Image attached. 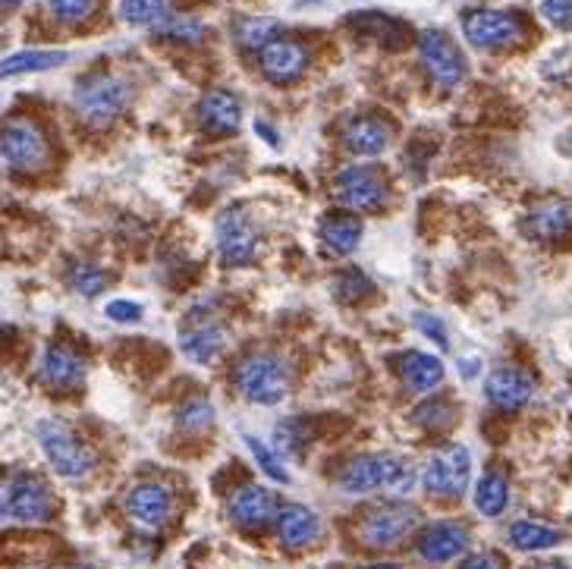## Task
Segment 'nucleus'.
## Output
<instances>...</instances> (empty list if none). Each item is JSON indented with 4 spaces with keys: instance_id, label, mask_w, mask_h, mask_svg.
Listing matches in <instances>:
<instances>
[{
    "instance_id": "nucleus-7",
    "label": "nucleus",
    "mask_w": 572,
    "mask_h": 569,
    "mask_svg": "<svg viewBox=\"0 0 572 569\" xmlns=\"http://www.w3.org/2000/svg\"><path fill=\"white\" fill-rule=\"evenodd\" d=\"M419 526V509L409 504H384L366 513L359 523V538L368 548H393Z\"/></svg>"
},
{
    "instance_id": "nucleus-23",
    "label": "nucleus",
    "mask_w": 572,
    "mask_h": 569,
    "mask_svg": "<svg viewBox=\"0 0 572 569\" xmlns=\"http://www.w3.org/2000/svg\"><path fill=\"white\" fill-rule=\"evenodd\" d=\"M531 236L538 240H563L572 233V202H553L538 204L529 214Z\"/></svg>"
},
{
    "instance_id": "nucleus-15",
    "label": "nucleus",
    "mask_w": 572,
    "mask_h": 569,
    "mask_svg": "<svg viewBox=\"0 0 572 569\" xmlns=\"http://www.w3.org/2000/svg\"><path fill=\"white\" fill-rule=\"evenodd\" d=\"M472 535L463 523H431L428 529L419 535V557L428 563H449L459 554L469 550Z\"/></svg>"
},
{
    "instance_id": "nucleus-1",
    "label": "nucleus",
    "mask_w": 572,
    "mask_h": 569,
    "mask_svg": "<svg viewBox=\"0 0 572 569\" xmlns=\"http://www.w3.org/2000/svg\"><path fill=\"white\" fill-rule=\"evenodd\" d=\"M340 488L349 494H371V491H396V494H409L415 485V472L403 456L393 453H368V456H356L352 463L340 472Z\"/></svg>"
},
{
    "instance_id": "nucleus-11",
    "label": "nucleus",
    "mask_w": 572,
    "mask_h": 569,
    "mask_svg": "<svg viewBox=\"0 0 572 569\" xmlns=\"http://www.w3.org/2000/svg\"><path fill=\"white\" fill-rule=\"evenodd\" d=\"M218 252L224 259V265L240 267L248 265L258 252V233L248 221L243 208H226L224 214L218 218Z\"/></svg>"
},
{
    "instance_id": "nucleus-34",
    "label": "nucleus",
    "mask_w": 572,
    "mask_h": 569,
    "mask_svg": "<svg viewBox=\"0 0 572 569\" xmlns=\"http://www.w3.org/2000/svg\"><path fill=\"white\" fill-rule=\"evenodd\" d=\"M274 35H277V22L274 20H245L240 22V44H245V48H265V44H271L274 41Z\"/></svg>"
},
{
    "instance_id": "nucleus-33",
    "label": "nucleus",
    "mask_w": 572,
    "mask_h": 569,
    "mask_svg": "<svg viewBox=\"0 0 572 569\" xmlns=\"http://www.w3.org/2000/svg\"><path fill=\"white\" fill-rule=\"evenodd\" d=\"M204 25L195 17H167L158 25V35L170 41H199L202 39Z\"/></svg>"
},
{
    "instance_id": "nucleus-10",
    "label": "nucleus",
    "mask_w": 572,
    "mask_h": 569,
    "mask_svg": "<svg viewBox=\"0 0 572 569\" xmlns=\"http://www.w3.org/2000/svg\"><path fill=\"white\" fill-rule=\"evenodd\" d=\"M3 161L10 170L32 173L47 161V143L41 129L29 120H7L3 126Z\"/></svg>"
},
{
    "instance_id": "nucleus-12",
    "label": "nucleus",
    "mask_w": 572,
    "mask_h": 569,
    "mask_svg": "<svg viewBox=\"0 0 572 569\" xmlns=\"http://www.w3.org/2000/svg\"><path fill=\"white\" fill-rule=\"evenodd\" d=\"M333 199L349 211H371L388 202V186L371 167H347L333 180Z\"/></svg>"
},
{
    "instance_id": "nucleus-24",
    "label": "nucleus",
    "mask_w": 572,
    "mask_h": 569,
    "mask_svg": "<svg viewBox=\"0 0 572 569\" xmlns=\"http://www.w3.org/2000/svg\"><path fill=\"white\" fill-rule=\"evenodd\" d=\"M400 375H403L409 390H415V393H431L434 387L444 381V366H441V359L431 356V352H406L403 362H400Z\"/></svg>"
},
{
    "instance_id": "nucleus-30",
    "label": "nucleus",
    "mask_w": 572,
    "mask_h": 569,
    "mask_svg": "<svg viewBox=\"0 0 572 569\" xmlns=\"http://www.w3.org/2000/svg\"><path fill=\"white\" fill-rule=\"evenodd\" d=\"M243 441H245V447L252 450V456H255L258 468L265 472L271 482H277V485H286V482H289V472H286L284 460H280V456H277L274 450L267 447V444H262V441H258L255 434H245Z\"/></svg>"
},
{
    "instance_id": "nucleus-32",
    "label": "nucleus",
    "mask_w": 572,
    "mask_h": 569,
    "mask_svg": "<svg viewBox=\"0 0 572 569\" xmlns=\"http://www.w3.org/2000/svg\"><path fill=\"white\" fill-rule=\"evenodd\" d=\"M214 422V409L211 403L204 400V397H195V400H186L180 412H177V425L183 428V431H204V428Z\"/></svg>"
},
{
    "instance_id": "nucleus-21",
    "label": "nucleus",
    "mask_w": 572,
    "mask_h": 569,
    "mask_svg": "<svg viewBox=\"0 0 572 569\" xmlns=\"http://www.w3.org/2000/svg\"><path fill=\"white\" fill-rule=\"evenodd\" d=\"M39 375L41 381L51 387H82L85 384L88 368H85V362H82L73 349H66V346H47L41 352Z\"/></svg>"
},
{
    "instance_id": "nucleus-6",
    "label": "nucleus",
    "mask_w": 572,
    "mask_h": 569,
    "mask_svg": "<svg viewBox=\"0 0 572 569\" xmlns=\"http://www.w3.org/2000/svg\"><path fill=\"white\" fill-rule=\"evenodd\" d=\"M422 485L431 497L456 500L472 485V453L463 444H447L437 453H431L422 468Z\"/></svg>"
},
{
    "instance_id": "nucleus-26",
    "label": "nucleus",
    "mask_w": 572,
    "mask_h": 569,
    "mask_svg": "<svg viewBox=\"0 0 572 569\" xmlns=\"http://www.w3.org/2000/svg\"><path fill=\"white\" fill-rule=\"evenodd\" d=\"M510 507V485L500 472H485L475 485V509L485 519H497Z\"/></svg>"
},
{
    "instance_id": "nucleus-25",
    "label": "nucleus",
    "mask_w": 572,
    "mask_h": 569,
    "mask_svg": "<svg viewBox=\"0 0 572 569\" xmlns=\"http://www.w3.org/2000/svg\"><path fill=\"white\" fill-rule=\"evenodd\" d=\"M318 236L330 252L349 255L356 245L362 243V221H356L352 214H327L318 224Z\"/></svg>"
},
{
    "instance_id": "nucleus-29",
    "label": "nucleus",
    "mask_w": 572,
    "mask_h": 569,
    "mask_svg": "<svg viewBox=\"0 0 572 569\" xmlns=\"http://www.w3.org/2000/svg\"><path fill=\"white\" fill-rule=\"evenodd\" d=\"M170 0H123L120 17L129 25H161Z\"/></svg>"
},
{
    "instance_id": "nucleus-16",
    "label": "nucleus",
    "mask_w": 572,
    "mask_h": 569,
    "mask_svg": "<svg viewBox=\"0 0 572 569\" xmlns=\"http://www.w3.org/2000/svg\"><path fill=\"white\" fill-rule=\"evenodd\" d=\"M534 393V378L522 368H497L488 375V384H485V397L494 409H504V412H516L531 400Z\"/></svg>"
},
{
    "instance_id": "nucleus-43",
    "label": "nucleus",
    "mask_w": 572,
    "mask_h": 569,
    "mask_svg": "<svg viewBox=\"0 0 572 569\" xmlns=\"http://www.w3.org/2000/svg\"><path fill=\"white\" fill-rule=\"evenodd\" d=\"M529 569H570V567H563V563H534V567Z\"/></svg>"
},
{
    "instance_id": "nucleus-39",
    "label": "nucleus",
    "mask_w": 572,
    "mask_h": 569,
    "mask_svg": "<svg viewBox=\"0 0 572 569\" xmlns=\"http://www.w3.org/2000/svg\"><path fill=\"white\" fill-rule=\"evenodd\" d=\"M541 13H544L548 22L566 29V25H572V0H544L541 3Z\"/></svg>"
},
{
    "instance_id": "nucleus-35",
    "label": "nucleus",
    "mask_w": 572,
    "mask_h": 569,
    "mask_svg": "<svg viewBox=\"0 0 572 569\" xmlns=\"http://www.w3.org/2000/svg\"><path fill=\"white\" fill-rule=\"evenodd\" d=\"M47 3H51V13L61 22H82L98 7V0H47Z\"/></svg>"
},
{
    "instance_id": "nucleus-27",
    "label": "nucleus",
    "mask_w": 572,
    "mask_h": 569,
    "mask_svg": "<svg viewBox=\"0 0 572 569\" xmlns=\"http://www.w3.org/2000/svg\"><path fill=\"white\" fill-rule=\"evenodd\" d=\"M563 541V535L553 529V526H544V523H534V519H519L510 526V545L516 550H548L557 548Z\"/></svg>"
},
{
    "instance_id": "nucleus-46",
    "label": "nucleus",
    "mask_w": 572,
    "mask_h": 569,
    "mask_svg": "<svg viewBox=\"0 0 572 569\" xmlns=\"http://www.w3.org/2000/svg\"><path fill=\"white\" fill-rule=\"evenodd\" d=\"M82 569H92V567H82Z\"/></svg>"
},
{
    "instance_id": "nucleus-22",
    "label": "nucleus",
    "mask_w": 572,
    "mask_h": 569,
    "mask_svg": "<svg viewBox=\"0 0 572 569\" xmlns=\"http://www.w3.org/2000/svg\"><path fill=\"white\" fill-rule=\"evenodd\" d=\"M343 143H347V148L352 155L378 158V155L390 145L388 123H381L378 117H359V120H352L347 126Z\"/></svg>"
},
{
    "instance_id": "nucleus-14",
    "label": "nucleus",
    "mask_w": 572,
    "mask_h": 569,
    "mask_svg": "<svg viewBox=\"0 0 572 569\" xmlns=\"http://www.w3.org/2000/svg\"><path fill=\"white\" fill-rule=\"evenodd\" d=\"M126 513L139 529H161L173 513V494L158 485V482H142L129 491L126 497Z\"/></svg>"
},
{
    "instance_id": "nucleus-4",
    "label": "nucleus",
    "mask_w": 572,
    "mask_h": 569,
    "mask_svg": "<svg viewBox=\"0 0 572 569\" xmlns=\"http://www.w3.org/2000/svg\"><path fill=\"white\" fill-rule=\"evenodd\" d=\"M54 513V497L47 485L32 472H20L3 485V523L17 526H41Z\"/></svg>"
},
{
    "instance_id": "nucleus-17",
    "label": "nucleus",
    "mask_w": 572,
    "mask_h": 569,
    "mask_svg": "<svg viewBox=\"0 0 572 569\" xmlns=\"http://www.w3.org/2000/svg\"><path fill=\"white\" fill-rule=\"evenodd\" d=\"M258 63H262V73L267 80L286 85V82H296L306 73L308 54L299 41L274 39L258 51Z\"/></svg>"
},
{
    "instance_id": "nucleus-20",
    "label": "nucleus",
    "mask_w": 572,
    "mask_h": 569,
    "mask_svg": "<svg viewBox=\"0 0 572 569\" xmlns=\"http://www.w3.org/2000/svg\"><path fill=\"white\" fill-rule=\"evenodd\" d=\"M199 120L208 133H218V136L236 133L243 123V104L233 92L214 88V92L202 95V102H199Z\"/></svg>"
},
{
    "instance_id": "nucleus-9",
    "label": "nucleus",
    "mask_w": 572,
    "mask_h": 569,
    "mask_svg": "<svg viewBox=\"0 0 572 569\" xmlns=\"http://www.w3.org/2000/svg\"><path fill=\"white\" fill-rule=\"evenodd\" d=\"M463 32L475 48L497 51L522 39V22L507 10H472L463 17Z\"/></svg>"
},
{
    "instance_id": "nucleus-45",
    "label": "nucleus",
    "mask_w": 572,
    "mask_h": 569,
    "mask_svg": "<svg viewBox=\"0 0 572 569\" xmlns=\"http://www.w3.org/2000/svg\"><path fill=\"white\" fill-rule=\"evenodd\" d=\"M17 3H22V0H3V7L10 10V7H17Z\"/></svg>"
},
{
    "instance_id": "nucleus-28",
    "label": "nucleus",
    "mask_w": 572,
    "mask_h": 569,
    "mask_svg": "<svg viewBox=\"0 0 572 569\" xmlns=\"http://www.w3.org/2000/svg\"><path fill=\"white\" fill-rule=\"evenodd\" d=\"M70 61L66 51H20L3 61V76H22V73H47Z\"/></svg>"
},
{
    "instance_id": "nucleus-5",
    "label": "nucleus",
    "mask_w": 572,
    "mask_h": 569,
    "mask_svg": "<svg viewBox=\"0 0 572 569\" xmlns=\"http://www.w3.org/2000/svg\"><path fill=\"white\" fill-rule=\"evenodd\" d=\"M236 390L240 397L255 403V407H277L289 390V375H286L284 359L277 356H252L236 368Z\"/></svg>"
},
{
    "instance_id": "nucleus-19",
    "label": "nucleus",
    "mask_w": 572,
    "mask_h": 569,
    "mask_svg": "<svg viewBox=\"0 0 572 569\" xmlns=\"http://www.w3.org/2000/svg\"><path fill=\"white\" fill-rule=\"evenodd\" d=\"M226 340H230L226 327L221 322H208L204 318V322H195V327H186L183 334H180V349H183L186 359H192L199 366H208V362H214L224 352Z\"/></svg>"
},
{
    "instance_id": "nucleus-2",
    "label": "nucleus",
    "mask_w": 572,
    "mask_h": 569,
    "mask_svg": "<svg viewBox=\"0 0 572 569\" xmlns=\"http://www.w3.org/2000/svg\"><path fill=\"white\" fill-rule=\"evenodd\" d=\"M35 438H39L44 460L51 463V468L61 478L80 482V478H85L95 468V453L85 447L80 438L73 434V428L63 425L61 419H41L39 425H35Z\"/></svg>"
},
{
    "instance_id": "nucleus-38",
    "label": "nucleus",
    "mask_w": 572,
    "mask_h": 569,
    "mask_svg": "<svg viewBox=\"0 0 572 569\" xmlns=\"http://www.w3.org/2000/svg\"><path fill=\"white\" fill-rule=\"evenodd\" d=\"M104 315L117 325H136V322H142V305L133 299H114V303H107Z\"/></svg>"
},
{
    "instance_id": "nucleus-8",
    "label": "nucleus",
    "mask_w": 572,
    "mask_h": 569,
    "mask_svg": "<svg viewBox=\"0 0 572 569\" xmlns=\"http://www.w3.org/2000/svg\"><path fill=\"white\" fill-rule=\"evenodd\" d=\"M419 54H422V63L431 73V80L444 85V88H456L469 73L463 51L453 44L449 35L437 32V29H428V32L419 35Z\"/></svg>"
},
{
    "instance_id": "nucleus-18",
    "label": "nucleus",
    "mask_w": 572,
    "mask_h": 569,
    "mask_svg": "<svg viewBox=\"0 0 572 569\" xmlns=\"http://www.w3.org/2000/svg\"><path fill=\"white\" fill-rule=\"evenodd\" d=\"M274 529H277V538H280V545L286 550H303L318 541L321 523L303 504H284L280 513H277V519H274Z\"/></svg>"
},
{
    "instance_id": "nucleus-37",
    "label": "nucleus",
    "mask_w": 572,
    "mask_h": 569,
    "mask_svg": "<svg viewBox=\"0 0 572 569\" xmlns=\"http://www.w3.org/2000/svg\"><path fill=\"white\" fill-rule=\"evenodd\" d=\"M415 327L428 337V340H434V344L441 346V349H449V334H447V325L437 318V315H431V312H415Z\"/></svg>"
},
{
    "instance_id": "nucleus-41",
    "label": "nucleus",
    "mask_w": 572,
    "mask_h": 569,
    "mask_svg": "<svg viewBox=\"0 0 572 569\" xmlns=\"http://www.w3.org/2000/svg\"><path fill=\"white\" fill-rule=\"evenodd\" d=\"M478 371H481V359H475V356L459 359V375H463V378H475Z\"/></svg>"
},
{
    "instance_id": "nucleus-13",
    "label": "nucleus",
    "mask_w": 572,
    "mask_h": 569,
    "mask_svg": "<svg viewBox=\"0 0 572 569\" xmlns=\"http://www.w3.org/2000/svg\"><path fill=\"white\" fill-rule=\"evenodd\" d=\"M277 497L265 485H243L226 500V516L236 529H265L267 523L277 519Z\"/></svg>"
},
{
    "instance_id": "nucleus-42",
    "label": "nucleus",
    "mask_w": 572,
    "mask_h": 569,
    "mask_svg": "<svg viewBox=\"0 0 572 569\" xmlns=\"http://www.w3.org/2000/svg\"><path fill=\"white\" fill-rule=\"evenodd\" d=\"M255 129H258V133H262V139H265V143H271V145H280V139H277V136H274V129H267V123L255 120Z\"/></svg>"
},
{
    "instance_id": "nucleus-36",
    "label": "nucleus",
    "mask_w": 572,
    "mask_h": 569,
    "mask_svg": "<svg viewBox=\"0 0 572 569\" xmlns=\"http://www.w3.org/2000/svg\"><path fill=\"white\" fill-rule=\"evenodd\" d=\"M73 289L80 293V296H98L104 289V271L102 267H95V265H80L76 271H73Z\"/></svg>"
},
{
    "instance_id": "nucleus-44",
    "label": "nucleus",
    "mask_w": 572,
    "mask_h": 569,
    "mask_svg": "<svg viewBox=\"0 0 572 569\" xmlns=\"http://www.w3.org/2000/svg\"><path fill=\"white\" fill-rule=\"evenodd\" d=\"M366 569H403V567H396V563H371V567Z\"/></svg>"
},
{
    "instance_id": "nucleus-3",
    "label": "nucleus",
    "mask_w": 572,
    "mask_h": 569,
    "mask_svg": "<svg viewBox=\"0 0 572 569\" xmlns=\"http://www.w3.org/2000/svg\"><path fill=\"white\" fill-rule=\"evenodd\" d=\"M129 98H133L129 82L120 80V76H110V73L85 76L73 88V107L80 110V117L88 126H104L114 117H120V110L129 104Z\"/></svg>"
},
{
    "instance_id": "nucleus-31",
    "label": "nucleus",
    "mask_w": 572,
    "mask_h": 569,
    "mask_svg": "<svg viewBox=\"0 0 572 569\" xmlns=\"http://www.w3.org/2000/svg\"><path fill=\"white\" fill-rule=\"evenodd\" d=\"M333 293H337L340 303H362L368 293H371V281H368L359 267H349V271L333 277Z\"/></svg>"
},
{
    "instance_id": "nucleus-40",
    "label": "nucleus",
    "mask_w": 572,
    "mask_h": 569,
    "mask_svg": "<svg viewBox=\"0 0 572 569\" xmlns=\"http://www.w3.org/2000/svg\"><path fill=\"white\" fill-rule=\"evenodd\" d=\"M459 569H504V563H500V557H494V554H472L469 560Z\"/></svg>"
}]
</instances>
